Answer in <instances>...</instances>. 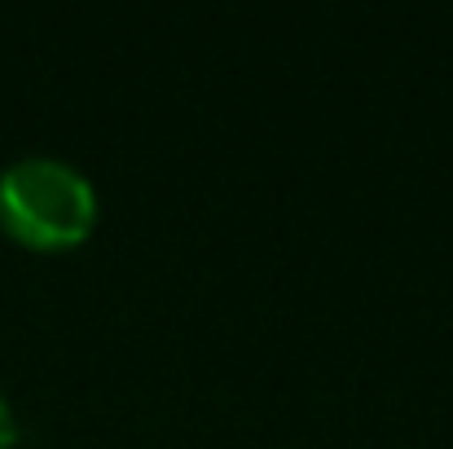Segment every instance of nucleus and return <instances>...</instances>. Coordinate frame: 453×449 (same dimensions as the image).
Masks as SVG:
<instances>
[{"instance_id":"nucleus-1","label":"nucleus","mask_w":453,"mask_h":449,"mask_svg":"<svg viewBox=\"0 0 453 449\" xmlns=\"http://www.w3.org/2000/svg\"><path fill=\"white\" fill-rule=\"evenodd\" d=\"M93 181L58 154H22L0 167V229L35 252H62L97 225Z\"/></svg>"},{"instance_id":"nucleus-2","label":"nucleus","mask_w":453,"mask_h":449,"mask_svg":"<svg viewBox=\"0 0 453 449\" xmlns=\"http://www.w3.org/2000/svg\"><path fill=\"white\" fill-rule=\"evenodd\" d=\"M13 441H18V414H13L9 397L0 392V449H9Z\"/></svg>"}]
</instances>
